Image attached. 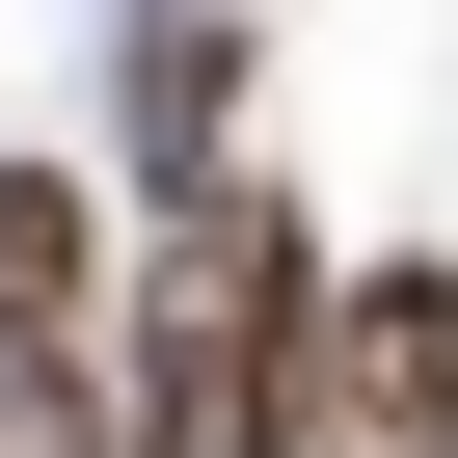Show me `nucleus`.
<instances>
[{"label": "nucleus", "instance_id": "obj_1", "mask_svg": "<svg viewBox=\"0 0 458 458\" xmlns=\"http://www.w3.org/2000/svg\"><path fill=\"white\" fill-rule=\"evenodd\" d=\"M297 351H324V243L270 162H216L135 216V297H108V458H297Z\"/></svg>", "mask_w": 458, "mask_h": 458}, {"label": "nucleus", "instance_id": "obj_5", "mask_svg": "<svg viewBox=\"0 0 458 458\" xmlns=\"http://www.w3.org/2000/svg\"><path fill=\"white\" fill-rule=\"evenodd\" d=\"M0 458H108V351H0Z\"/></svg>", "mask_w": 458, "mask_h": 458}, {"label": "nucleus", "instance_id": "obj_3", "mask_svg": "<svg viewBox=\"0 0 458 458\" xmlns=\"http://www.w3.org/2000/svg\"><path fill=\"white\" fill-rule=\"evenodd\" d=\"M216 135H243V28L216 0H135V55H108V189H216Z\"/></svg>", "mask_w": 458, "mask_h": 458}, {"label": "nucleus", "instance_id": "obj_4", "mask_svg": "<svg viewBox=\"0 0 458 458\" xmlns=\"http://www.w3.org/2000/svg\"><path fill=\"white\" fill-rule=\"evenodd\" d=\"M135 243H108V162H0V351H108Z\"/></svg>", "mask_w": 458, "mask_h": 458}, {"label": "nucleus", "instance_id": "obj_2", "mask_svg": "<svg viewBox=\"0 0 458 458\" xmlns=\"http://www.w3.org/2000/svg\"><path fill=\"white\" fill-rule=\"evenodd\" d=\"M297 458H458V243H377V270H324Z\"/></svg>", "mask_w": 458, "mask_h": 458}]
</instances>
